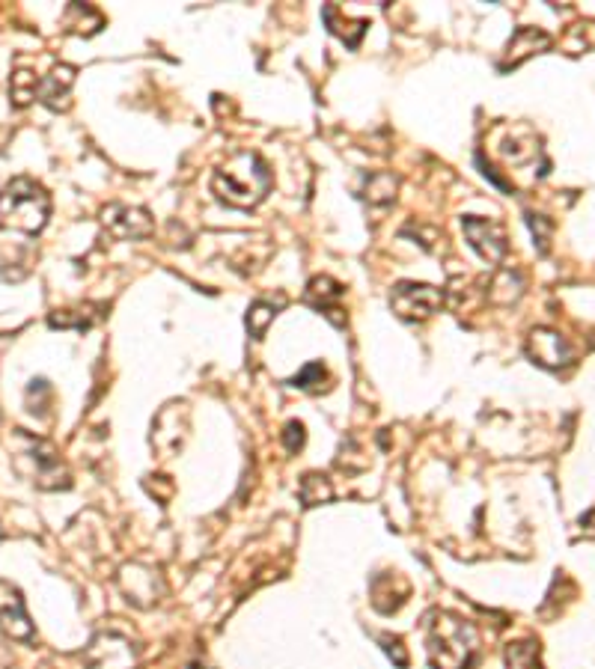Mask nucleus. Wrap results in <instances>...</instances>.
<instances>
[{"label": "nucleus", "instance_id": "f03ea898", "mask_svg": "<svg viewBox=\"0 0 595 669\" xmlns=\"http://www.w3.org/2000/svg\"><path fill=\"white\" fill-rule=\"evenodd\" d=\"M212 188L221 200H227L230 206H241V209H250L256 206L268 188H271V173L265 167V161L256 155V152H241L233 161H227L215 179H212Z\"/></svg>", "mask_w": 595, "mask_h": 669}, {"label": "nucleus", "instance_id": "20e7f679", "mask_svg": "<svg viewBox=\"0 0 595 669\" xmlns=\"http://www.w3.org/2000/svg\"><path fill=\"white\" fill-rule=\"evenodd\" d=\"M84 664L87 669H134L137 667V649L128 637L108 631V634H99L90 640V646L84 652Z\"/></svg>", "mask_w": 595, "mask_h": 669}, {"label": "nucleus", "instance_id": "423d86ee", "mask_svg": "<svg viewBox=\"0 0 595 669\" xmlns=\"http://www.w3.org/2000/svg\"><path fill=\"white\" fill-rule=\"evenodd\" d=\"M527 351L530 357L545 366V369H563L575 360V351L572 345L557 334V331H548V328H536L530 339H527Z\"/></svg>", "mask_w": 595, "mask_h": 669}, {"label": "nucleus", "instance_id": "6ab92c4d", "mask_svg": "<svg viewBox=\"0 0 595 669\" xmlns=\"http://www.w3.org/2000/svg\"><path fill=\"white\" fill-rule=\"evenodd\" d=\"M286 446H289V452L304 446V426L301 423H289L286 426Z\"/></svg>", "mask_w": 595, "mask_h": 669}, {"label": "nucleus", "instance_id": "1a4fd4ad", "mask_svg": "<svg viewBox=\"0 0 595 669\" xmlns=\"http://www.w3.org/2000/svg\"><path fill=\"white\" fill-rule=\"evenodd\" d=\"M105 226L117 238H143L152 232V218L143 209H128V206H114L105 212Z\"/></svg>", "mask_w": 595, "mask_h": 669}, {"label": "nucleus", "instance_id": "39448f33", "mask_svg": "<svg viewBox=\"0 0 595 669\" xmlns=\"http://www.w3.org/2000/svg\"><path fill=\"white\" fill-rule=\"evenodd\" d=\"M390 307L402 319H429L444 307V292L426 283H399L390 295Z\"/></svg>", "mask_w": 595, "mask_h": 669}, {"label": "nucleus", "instance_id": "ddd939ff", "mask_svg": "<svg viewBox=\"0 0 595 669\" xmlns=\"http://www.w3.org/2000/svg\"><path fill=\"white\" fill-rule=\"evenodd\" d=\"M506 669H542V649L536 640H518L506 646Z\"/></svg>", "mask_w": 595, "mask_h": 669}, {"label": "nucleus", "instance_id": "4468645a", "mask_svg": "<svg viewBox=\"0 0 595 669\" xmlns=\"http://www.w3.org/2000/svg\"><path fill=\"white\" fill-rule=\"evenodd\" d=\"M331 494H334V491H331V482H328L325 476H316V473L304 476V482H301V500H304L307 506L328 503Z\"/></svg>", "mask_w": 595, "mask_h": 669}, {"label": "nucleus", "instance_id": "6e6552de", "mask_svg": "<svg viewBox=\"0 0 595 669\" xmlns=\"http://www.w3.org/2000/svg\"><path fill=\"white\" fill-rule=\"evenodd\" d=\"M462 226H465L468 241L474 244L485 259L500 262V259L506 256V247H509V244H506V235H503V229H500L497 223L482 221V218H465Z\"/></svg>", "mask_w": 595, "mask_h": 669}, {"label": "nucleus", "instance_id": "412c9836", "mask_svg": "<svg viewBox=\"0 0 595 669\" xmlns=\"http://www.w3.org/2000/svg\"><path fill=\"white\" fill-rule=\"evenodd\" d=\"M194 669H203V667H194Z\"/></svg>", "mask_w": 595, "mask_h": 669}, {"label": "nucleus", "instance_id": "9d476101", "mask_svg": "<svg viewBox=\"0 0 595 669\" xmlns=\"http://www.w3.org/2000/svg\"><path fill=\"white\" fill-rule=\"evenodd\" d=\"M548 45H551V36H548V33H542V30H536V27H521V30L512 36L509 48H506L503 69H509V66H521L527 57L545 51Z\"/></svg>", "mask_w": 595, "mask_h": 669}, {"label": "nucleus", "instance_id": "dca6fc26", "mask_svg": "<svg viewBox=\"0 0 595 669\" xmlns=\"http://www.w3.org/2000/svg\"><path fill=\"white\" fill-rule=\"evenodd\" d=\"M274 316H277V307H274V304H268V301L253 304V307H250V313H247V328H250V334L256 336V339H262L265 328L271 325V319H274Z\"/></svg>", "mask_w": 595, "mask_h": 669}, {"label": "nucleus", "instance_id": "a211bd4d", "mask_svg": "<svg viewBox=\"0 0 595 669\" xmlns=\"http://www.w3.org/2000/svg\"><path fill=\"white\" fill-rule=\"evenodd\" d=\"M381 643H384V652L393 658L396 667H408V652H405L402 640H396V637H381Z\"/></svg>", "mask_w": 595, "mask_h": 669}, {"label": "nucleus", "instance_id": "0eeeda50", "mask_svg": "<svg viewBox=\"0 0 595 669\" xmlns=\"http://www.w3.org/2000/svg\"><path fill=\"white\" fill-rule=\"evenodd\" d=\"M0 631L12 640H30L33 637V622L27 619L24 598L6 580H0Z\"/></svg>", "mask_w": 595, "mask_h": 669}, {"label": "nucleus", "instance_id": "f8f14e48", "mask_svg": "<svg viewBox=\"0 0 595 669\" xmlns=\"http://www.w3.org/2000/svg\"><path fill=\"white\" fill-rule=\"evenodd\" d=\"M72 84H75V69H72V66H57V69H51V75H45V81L39 84V96L45 99V105L60 108V96H66Z\"/></svg>", "mask_w": 595, "mask_h": 669}, {"label": "nucleus", "instance_id": "f3484780", "mask_svg": "<svg viewBox=\"0 0 595 669\" xmlns=\"http://www.w3.org/2000/svg\"><path fill=\"white\" fill-rule=\"evenodd\" d=\"M325 378H328L325 366H322V363H310V366H307L301 375H295V378H292V384H295V387H301V390H319Z\"/></svg>", "mask_w": 595, "mask_h": 669}, {"label": "nucleus", "instance_id": "9b49d317", "mask_svg": "<svg viewBox=\"0 0 595 669\" xmlns=\"http://www.w3.org/2000/svg\"><path fill=\"white\" fill-rule=\"evenodd\" d=\"M340 298H343V286L334 283L331 277H316V280L310 283V289H307V301H310L316 310H322L325 316H331L334 322H337L334 313H340V310H337Z\"/></svg>", "mask_w": 595, "mask_h": 669}, {"label": "nucleus", "instance_id": "aec40b11", "mask_svg": "<svg viewBox=\"0 0 595 669\" xmlns=\"http://www.w3.org/2000/svg\"><path fill=\"white\" fill-rule=\"evenodd\" d=\"M584 521H587V524H595V509L590 512V515H587V518H584ZM593 536H595V533H593Z\"/></svg>", "mask_w": 595, "mask_h": 669}, {"label": "nucleus", "instance_id": "2eb2a0df", "mask_svg": "<svg viewBox=\"0 0 595 669\" xmlns=\"http://www.w3.org/2000/svg\"><path fill=\"white\" fill-rule=\"evenodd\" d=\"M9 90H12V99H15V105H18V108L30 105V102L36 99V90H39L36 75H30V72H24V69H21V72H15V75H12Z\"/></svg>", "mask_w": 595, "mask_h": 669}, {"label": "nucleus", "instance_id": "7ed1b4c3", "mask_svg": "<svg viewBox=\"0 0 595 669\" xmlns=\"http://www.w3.org/2000/svg\"><path fill=\"white\" fill-rule=\"evenodd\" d=\"M48 215H51V197L39 182L18 176L3 188L0 229H18V232L36 235L48 223Z\"/></svg>", "mask_w": 595, "mask_h": 669}, {"label": "nucleus", "instance_id": "f257e3e1", "mask_svg": "<svg viewBox=\"0 0 595 669\" xmlns=\"http://www.w3.org/2000/svg\"><path fill=\"white\" fill-rule=\"evenodd\" d=\"M479 658L476 628L456 613H435L429 622L432 669H471Z\"/></svg>", "mask_w": 595, "mask_h": 669}]
</instances>
